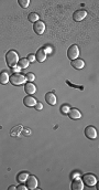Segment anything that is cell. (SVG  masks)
<instances>
[{
	"mask_svg": "<svg viewBox=\"0 0 99 190\" xmlns=\"http://www.w3.org/2000/svg\"><path fill=\"white\" fill-rule=\"evenodd\" d=\"M9 81H10V83H11L12 85L18 86V85H20V84H23V83L26 82L27 77L20 73H13L11 76L9 77Z\"/></svg>",
	"mask_w": 99,
	"mask_h": 190,
	"instance_id": "6da1fadb",
	"label": "cell"
},
{
	"mask_svg": "<svg viewBox=\"0 0 99 190\" xmlns=\"http://www.w3.org/2000/svg\"><path fill=\"white\" fill-rule=\"evenodd\" d=\"M18 60H19V57H18V53L16 51H9L8 53L6 54V61L7 64L9 66H14L18 63Z\"/></svg>",
	"mask_w": 99,
	"mask_h": 190,
	"instance_id": "7a4b0ae2",
	"label": "cell"
},
{
	"mask_svg": "<svg viewBox=\"0 0 99 190\" xmlns=\"http://www.w3.org/2000/svg\"><path fill=\"white\" fill-rule=\"evenodd\" d=\"M79 55V48L76 46V44H73V46L69 47L67 51V57L69 60H75L77 59Z\"/></svg>",
	"mask_w": 99,
	"mask_h": 190,
	"instance_id": "3957f363",
	"label": "cell"
},
{
	"mask_svg": "<svg viewBox=\"0 0 99 190\" xmlns=\"http://www.w3.org/2000/svg\"><path fill=\"white\" fill-rule=\"evenodd\" d=\"M85 135L89 139H96L97 138V129L94 126H88L85 128Z\"/></svg>",
	"mask_w": 99,
	"mask_h": 190,
	"instance_id": "277c9868",
	"label": "cell"
},
{
	"mask_svg": "<svg viewBox=\"0 0 99 190\" xmlns=\"http://www.w3.org/2000/svg\"><path fill=\"white\" fill-rule=\"evenodd\" d=\"M83 182L86 184L87 186H95L97 184V178L94 175H90V173H88V175H85L84 178H83Z\"/></svg>",
	"mask_w": 99,
	"mask_h": 190,
	"instance_id": "5b68a950",
	"label": "cell"
},
{
	"mask_svg": "<svg viewBox=\"0 0 99 190\" xmlns=\"http://www.w3.org/2000/svg\"><path fill=\"white\" fill-rule=\"evenodd\" d=\"M86 16H87V11H86V10H77V11L74 12L73 19H74V21L79 22V21H82V20L85 19Z\"/></svg>",
	"mask_w": 99,
	"mask_h": 190,
	"instance_id": "8992f818",
	"label": "cell"
},
{
	"mask_svg": "<svg viewBox=\"0 0 99 190\" xmlns=\"http://www.w3.org/2000/svg\"><path fill=\"white\" fill-rule=\"evenodd\" d=\"M26 182H27V188L30 190H33L37 187V179L34 176H29Z\"/></svg>",
	"mask_w": 99,
	"mask_h": 190,
	"instance_id": "52a82bcc",
	"label": "cell"
},
{
	"mask_svg": "<svg viewBox=\"0 0 99 190\" xmlns=\"http://www.w3.org/2000/svg\"><path fill=\"white\" fill-rule=\"evenodd\" d=\"M33 30L35 33L43 34L44 31H45V24H44V22H42V21H37V22H35L33 24Z\"/></svg>",
	"mask_w": 99,
	"mask_h": 190,
	"instance_id": "ba28073f",
	"label": "cell"
},
{
	"mask_svg": "<svg viewBox=\"0 0 99 190\" xmlns=\"http://www.w3.org/2000/svg\"><path fill=\"white\" fill-rule=\"evenodd\" d=\"M72 189L73 190H83L84 189V182L82 181V179L79 178H75L73 180V184H72Z\"/></svg>",
	"mask_w": 99,
	"mask_h": 190,
	"instance_id": "9c48e42d",
	"label": "cell"
},
{
	"mask_svg": "<svg viewBox=\"0 0 99 190\" xmlns=\"http://www.w3.org/2000/svg\"><path fill=\"white\" fill-rule=\"evenodd\" d=\"M45 101L48 105L54 106V105L56 104V96H55V94H54L53 92H48V93H46Z\"/></svg>",
	"mask_w": 99,
	"mask_h": 190,
	"instance_id": "30bf717a",
	"label": "cell"
},
{
	"mask_svg": "<svg viewBox=\"0 0 99 190\" xmlns=\"http://www.w3.org/2000/svg\"><path fill=\"white\" fill-rule=\"evenodd\" d=\"M23 103H24V105L26 106H28V107H33V106H35L37 105V99H34L33 96H31V95H29V96H26L24 97V99H23Z\"/></svg>",
	"mask_w": 99,
	"mask_h": 190,
	"instance_id": "8fae6325",
	"label": "cell"
},
{
	"mask_svg": "<svg viewBox=\"0 0 99 190\" xmlns=\"http://www.w3.org/2000/svg\"><path fill=\"white\" fill-rule=\"evenodd\" d=\"M35 59L39 61V62H44L46 59V52L44 50V48H41L37 50V54H35Z\"/></svg>",
	"mask_w": 99,
	"mask_h": 190,
	"instance_id": "7c38bea8",
	"label": "cell"
},
{
	"mask_svg": "<svg viewBox=\"0 0 99 190\" xmlns=\"http://www.w3.org/2000/svg\"><path fill=\"white\" fill-rule=\"evenodd\" d=\"M71 64H72V66H73L74 69H76V70H80V69H83L85 66V62H84L83 60L78 59V58L75 60H72Z\"/></svg>",
	"mask_w": 99,
	"mask_h": 190,
	"instance_id": "4fadbf2b",
	"label": "cell"
},
{
	"mask_svg": "<svg viewBox=\"0 0 99 190\" xmlns=\"http://www.w3.org/2000/svg\"><path fill=\"white\" fill-rule=\"evenodd\" d=\"M67 114H68V116H69V118H72V119H79L82 117V113H80L77 108H72V110L68 111Z\"/></svg>",
	"mask_w": 99,
	"mask_h": 190,
	"instance_id": "5bb4252c",
	"label": "cell"
},
{
	"mask_svg": "<svg viewBox=\"0 0 99 190\" xmlns=\"http://www.w3.org/2000/svg\"><path fill=\"white\" fill-rule=\"evenodd\" d=\"M24 91H26V93L29 94V95H32V94H34L37 92V86L34 85V84H32L31 82L27 83L26 86H24Z\"/></svg>",
	"mask_w": 99,
	"mask_h": 190,
	"instance_id": "9a60e30c",
	"label": "cell"
},
{
	"mask_svg": "<svg viewBox=\"0 0 99 190\" xmlns=\"http://www.w3.org/2000/svg\"><path fill=\"white\" fill-rule=\"evenodd\" d=\"M9 74L7 73L6 71H2L1 73H0V84H7V83L9 82Z\"/></svg>",
	"mask_w": 99,
	"mask_h": 190,
	"instance_id": "2e32d148",
	"label": "cell"
},
{
	"mask_svg": "<svg viewBox=\"0 0 99 190\" xmlns=\"http://www.w3.org/2000/svg\"><path fill=\"white\" fill-rule=\"evenodd\" d=\"M28 20L32 23L37 22V21H39V14L35 13V12H31V13L28 16Z\"/></svg>",
	"mask_w": 99,
	"mask_h": 190,
	"instance_id": "e0dca14e",
	"label": "cell"
},
{
	"mask_svg": "<svg viewBox=\"0 0 99 190\" xmlns=\"http://www.w3.org/2000/svg\"><path fill=\"white\" fill-rule=\"evenodd\" d=\"M28 177H29V173H19V175H18L17 179H18V181H19V182H22V184H23V182L27 181Z\"/></svg>",
	"mask_w": 99,
	"mask_h": 190,
	"instance_id": "ac0fdd59",
	"label": "cell"
},
{
	"mask_svg": "<svg viewBox=\"0 0 99 190\" xmlns=\"http://www.w3.org/2000/svg\"><path fill=\"white\" fill-rule=\"evenodd\" d=\"M29 60L28 59H21L19 60V66L21 70H24V69H27L29 66Z\"/></svg>",
	"mask_w": 99,
	"mask_h": 190,
	"instance_id": "d6986e66",
	"label": "cell"
},
{
	"mask_svg": "<svg viewBox=\"0 0 99 190\" xmlns=\"http://www.w3.org/2000/svg\"><path fill=\"white\" fill-rule=\"evenodd\" d=\"M22 129V126H18V127H14L13 129H12L11 132V136H17V135H19L20 131Z\"/></svg>",
	"mask_w": 99,
	"mask_h": 190,
	"instance_id": "ffe728a7",
	"label": "cell"
},
{
	"mask_svg": "<svg viewBox=\"0 0 99 190\" xmlns=\"http://www.w3.org/2000/svg\"><path fill=\"white\" fill-rule=\"evenodd\" d=\"M18 3H19L20 7H22V8H28L30 1H29V0H19Z\"/></svg>",
	"mask_w": 99,
	"mask_h": 190,
	"instance_id": "44dd1931",
	"label": "cell"
},
{
	"mask_svg": "<svg viewBox=\"0 0 99 190\" xmlns=\"http://www.w3.org/2000/svg\"><path fill=\"white\" fill-rule=\"evenodd\" d=\"M69 110H71V108H69L68 105H63L62 107H61V112H62L63 114H67Z\"/></svg>",
	"mask_w": 99,
	"mask_h": 190,
	"instance_id": "7402d4cb",
	"label": "cell"
},
{
	"mask_svg": "<svg viewBox=\"0 0 99 190\" xmlns=\"http://www.w3.org/2000/svg\"><path fill=\"white\" fill-rule=\"evenodd\" d=\"M27 80H28V81H30V82H32V81H33L34 79H35V75H34L33 73H28L27 74Z\"/></svg>",
	"mask_w": 99,
	"mask_h": 190,
	"instance_id": "603a6c76",
	"label": "cell"
},
{
	"mask_svg": "<svg viewBox=\"0 0 99 190\" xmlns=\"http://www.w3.org/2000/svg\"><path fill=\"white\" fill-rule=\"evenodd\" d=\"M28 60H29V62H34V61H35V55H34V54H30L28 57Z\"/></svg>",
	"mask_w": 99,
	"mask_h": 190,
	"instance_id": "cb8c5ba5",
	"label": "cell"
},
{
	"mask_svg": "<svg viewBox=\"0 0 99 190\" xmlns=\"http://www.w3.org/2000/svg\"><path fill=\"white\" fill-rule=\"evenodd\" d=\"M34 107L37 108V111H41V110L43 108V105H42V103H37V105H35Z\"/></svg>",
	"mask_w": 99,
	"mask_h": 190,
	"instance_id": "d4e9b609",
	"label": "cell"
},
{
	"mask_svg": "<svg viewBox=\"0 0 99 190\" xmlns=\"http://www.w3.org/2000/svg\"><path fill=\"white\" fill-rule=\"evenodd\" d=\"M20 70H21V69H20V66L19 65H14V66H12V71L14 72V73H18V72L20 71Z\"/></svg>",
	"mask_w": 99,
	"mask_h": 190,
	"instance_id": "484cf974",
	"label": "cell"
},
{
	"mask_svg": "<svg viewBox=\"0 0 99 190\" xmlns=\"http://www.w3.org/2000/svg\"><path fill=\"white\" fill-rule=\"evenodd\" d=\"M18 189H19V190H27V186L20 184V186H18Z\"/></svg>",
	"mask_w": 99,
	"mask_h": 190,
	"instance_id": "4316f807",
	"label": "cell"
},
{
	"mask_svg": "<svg viewBox=\"0 0 99 190\" xmlns=\"http://www.w3.org/2000/svg\"><path fill=\"white\" fill-rule=\"evenodd\" d=\"M44 50H45L46 53H51V52H52V50H51V48H50V47H46Z\"/></svg>",
	"mask_w": 99,
	"mask_h": 190,
	"instance_id": "83f0119b",
	"label": "cell"
},
{
	"mask_svg": "<svg viewBox=\"0 0 99 190\" xmlns=\"http://www.w3.org/2000/svg\"><path fill=\"white\" fill-rule=\"evenodd\" d=\"M9 189H10V190H14V189H17V187H14V186H10V187H9Z\"/></svg>",
	"mask_w": 99,
	"mask_h": 190,
	"instance_id": "f1b7e54d",
	"label": "cell"
},
{
	"mask_svg": "<svg viewBox=\"0 0 99 190\" xmlns=\"http://www.w3.org/2000/svg\"><path fill=\"white\" fill-rule=\"evenodd\" d=\"M24 133L28 134V135H29V134H30V129H26V131H24Z\"/></svg>",
	"mask_w": 99,
	"mask_h": 190,
	"instance_id": "f546056e",
	"label": "cell"
}]
</instances>
